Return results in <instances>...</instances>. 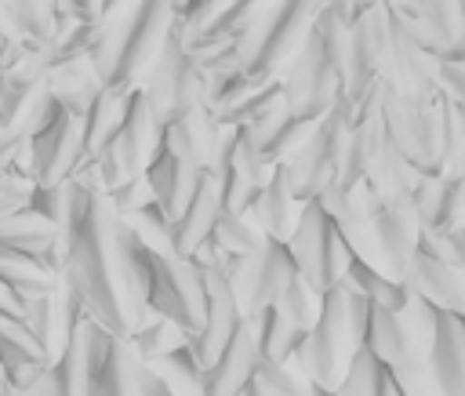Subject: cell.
Returning a JSON list of instances; mask_svg holds the SVG:
<instances>
[{
    "mask_svg": "<svg viewBox=\"0 0 465 396\" xmlns=\"http://www.w3.org/2000/svg\"><path fill=\"white\" fill-rule=\"evenodd\" d=\"M116 222L109 196L87 189L84 182H69V222H65V280L109 331L131 334L124 283H120V251H116Z\"/></svg>",
    "mask_w": 465,
    "mask_h": 396,
    "instance_id": "1",
    "label": "cell"
},
{
    "mask_svg": "<svg viewBox=\"0 0 465 396\" xmlns=\"http://www.w3.org/2000/svg\"><path fill=\"white\" fill-rule=\"evenodd\" d=\"M371 316H374V302L349 276L327 291L320 320L312 323L302 349L294 352L302 371L316 381L320 392H338L352 352L371 334Z\"/></svg>",
    "mask_w": 465,
    "mask_h": 396,
    "instance_id": "2",
    "label": "cell"
},
{
    "mask_svg": "<svg viewBox=\"0 0 465 396\" xmlns=\"http://www.w3.org/2000/svg\"><path fill=\"white\" fill-rule=\"evenodd\" d=\"M349 25L327 7L312 18V29L298 54L280 69L283 102L302 120H320L341 94V54Z\"/></svg>",
    "mask_w": 465,
    "mask_h": 396,
    "instance_id": "3",
    "label": "cell"
},
{
    "mask_svg": "<svg viewBox=\"0 0 465 396\" xmlns=\"http://www.w3.org/2000/svg\"><path fill=\"white\" fill-rule=\"evenodd\" d=\"M309 0H272L258 22L236 40V58L247 76H280V69L298 54L312 29Z\"/></svg>",
    "mask_w": 465,
    "mask_h": 396,
    "instance_id": "4",
    "label": "cell"
},
{
    "mask_svg": "<svg viewBox=\"0 0 465 396\" xmlns=\"http://www.w3.org/2000/svg\"><path fill=\"white\" fill-rule=\"evenodd\" d=\"M138 87L145 91V98H149V105L163 127L182 120L203 98V73L196 69L193 54H189V36H185L182 15H174V25L163 40V51L156 54L153 69L145 73V80Z\"/></svg>",
    "mask_w": 465,
    "mask_h": 396,
    "instance_id": "5",
    "label": "cell"
},
{
    "mask_svg": "<svg viewBox=\"0 0 465 396\" xmlns=\"http://www.w3.org/2000/svg\"><path fill=\"white\" fill-rule=\"evenodd\" d=\"M349 127H352V98L338 94V102L312 124L305 142L287 156V171L302 200H316L320 189L338 178V160H341Z\"/></svg>",
    "mask_w": 465,
    "mask_h": 396,
    "instance_id": "6",
    "label": "cell"
},
{
    "mask_svg": "<svg viewBox=\"0 0 465 396\" xmlns=\"http://www.w3.org/2000/svg\"><path fill=\"white\" fill-rule=\"evenodd\" d=\"M287 247H291V254H294V262H298V272H302L312 287H320L323 294H327L338 280H345L349 262L356 258L352 247L345 243V236L338 233L334 218L323 211L320 200H305V211H302V218H298L294 236L287 240Z\"/></svg>",
    "mask_w": 465,
    "mask_h": 396,
    "instance_id": "7",
    "label": "cell"
},
{
    "mask_svg": "<svg viewBox=\"0 0 465 396\" xmlns=\"http://www.w3.org/2000/svg\"><path fill=\"white\" fill-rule=\"evenodd\" d=\"M222 265L232 280V291H236V302H240V312L243 320L251 316H262L280 294L283 287L291 283V276L298 272V262L291 254V247L276 236H265L262 247H254L251 254H222Z\"/></svg>",
    "mask_w": 465,
    "mask_h": 396,
    "instance_id": "8",
    "label": "cell"
},
{
    "mask_svg": "<svg viewBox=\"0 0 465 396\" xmlns=\"http://www.w3.org/2000/svg\"><path fill=\"white\" fill-rule=\"evenodd\" d=\"M149 305L189 331V338L203 327L207 312V280L203 265L185 254H156L153 251V283Z\"/></svg>",
    "mask_w": 465,
    "mask_h": 396,
    "instance_id": "9",
    "label": "cell"
},
{
    "mask_svg": "<svg viewBox=\"0 0 465 396\" xmlns=\"http://www.w3.org/2000/svg\"><path fill=\"white\" fill-rule=\"evenodd\" d=\"M385 124L400 153L425 174L443 171V116L436 102H414L385 91Z\"/></svg>",
    "mask_w": 465,
    "mask_h": 396,
    "instance_id": "10",
    "label": "cell"
},
{
    "mask_svg": "<svg viewBox=\"0 0 465 396\" xmlns=\"http://www.w3.org/2000/svg\"><path fill=\"white\" fill-rule=\"evenodd\" d=\"M29 145H33V178L40 185H65L76 178L84 160H91L84 120L62 105L44 127L29 134Z\"/></svg>",
    "mask_w": 465,
    "mask_h": 396,
    "instance_id": "11",
    "label": "cell"
},
{
    "mask_svg": "<svg viewBox=\"0 0 465 396\" xmlns=\"http://www.w3.org/2000/svg\"><path fill=\"white\" fill-rule=\"evenodd\" d=\"M389 33H392V11L385 4L367 7L345 36V54H341V94L345 98H363V91L378 80L381 73V58L389 47Z\"/></svg>",
    "mask_w": 465,
    "mask_h": 396,
    "instance_id": "12",
    "label": "cell"
},
{
    "mask_svg": "<svg viewBox=\"0 0 465 396\" xmlns=\"http://www.w3.org/2000/svg\"><path fill=\"white\" fill-rule=\"evenodd\" d=\"M389 91L407 94L414 102H436L440 98V58L432 51H425L407 29L403 22L392 15V33H389V47L381 58V73Z\"/></svg>",
    "mask_w": 465,
    "mask_h": 396,
    "instance_id": "13",
    "label": "cell"
},
{
    "mask_svg": "<svg viewBox=\"0 0 465 396\" xmlns=\"http://www.w3.org/2000/svg\"><path fill=\"white\" fill-rule=\"evenodd\" d=\"M174 25V7L171 0H138L134 4V18L120 51V65H116V87H138L145 80V73L153 69L156 54L163 51V40Z\"/></svg>",
    "mask_w": 465,
    "mask_h": 396,
    "instance_id": "14",
    "label": "cell"
},
{
    "mask_svg": "<svg viewBox=\"0 0 465 396\" xmlns=\"http://www.w3.org/2000/svg\"><path fill=\"white\" fill-rule=\"evenodd\" d=\"M203 280H207V312H203V327L189 338V345H193L200 367H211L218 360V352L225 349V342L243 323V312H240L232 280H229V272H225L222 262L203 265Z\"/></svg>",
    "mask_w": 465,
    "mask_h": 396,
    "instance_id": "15",
    "label": "cell"
},
{
    "mask_svg": "<svg viewBox=\"0 0 465 396\" xmlns=\"http://www.w3.org/2000/svg\"><path fill=\"white\" fill-rule=\"evenodd\" d=\"M84 312H87V305L80 302V294L69 287V280H65V272H62V283H54V287L44 291V294L25 298L22 320H25L29 331L40 338V345L47 349V356L58 360L62 349H65V342H69V334H73V327H76V320H80Z\"/></svg>",
    "mask_w": 465,
    "mask_h": 396,
    "instance_id": "16",
    "label": "cell"
},
{
    "mask_svg": "<svg viewBox=\"0 0 465 396\" xmlns=\"http://www.w3.org/2000/svg\"><path fill=\"white\" fill-rule=\"evenodd\" d=\"M0 247L29 254V258H36L58 272L65 265V229L33 207H18L11 214H0Z\"/></svg>",
    "mask_w": 465,
    "mask_h": 396,
    "instance_id": "17",
    "label": "cell"
},
{
    "mask_svg": "<svg viewBox=\"0 0 465 396\" xmlns=\"http://www.w3.org/2000/svg\"><path fill=\"white\" fill-rule=\"evenodd\" d=\"M258 360H262L258 327L254 320H243L236 334L225 342V349L218 352V360L203 367V396H243L247 381L258 371Z\"/></svg>",
    "mask_w": 465,
    "mask_h": 396,
    "instance_id": "18",
    "label": "cell"
},
{
    "mask_svg": "<svg viewBox=\"0 0 465 396\" xmlns=\"http://www.w3.org/2000/svg\"><path fill=\"white\" fill-rule=\"evenodd\" d=\"M400 22L436 58H465L461 0H421V7L414 15H407V18H400Z\"/></svg>",
    "mask_w": 465,
    "mask_h": 396,
    "instance_id": "19",
    "label": "cell"
},
{
    "mask_svg": "<svg viewBox=\"0 0 465 396\" xmlns=\"http://www.w3.org/2000/svg\"><path fill=\"white\" fill-rule=\"evenodd\" d=\"M425 171H418L403 153L400 145L392 142V134H385V142L378 145V153L371 156L367 163V185L378 193L381 203L389 207H400V211H418L414 207V196H418V185H421Z\"/></svg>",
    "mask_w": 465,
    "mask_h": 396,
    "instance_id": "20",
    "label": "cell"
},
{
    "mask_svg": "<svg viewBox=\"0 0 465 396\" xmlns=\"http://www.w3.org/2000/svg\"><path fill=\"white\" fill-rule=\"evenodd\" d=\"M163 131H167V127L156 120V113H153L145 91L134 87V91H131L127 120H124V127L116 131V138H109V142L116 145V153H120L127 174H142V171L149 167V160L156 156V149H160V142H163Z\"/></svg>",
    "mask_w": 465,
    "mask_h": 396,
    "instance_id": "21",
    "label": "cell"
},
{
    "mask_svg": "<svg viewBox=\"0 0 465 396\" xmlns=\"http://www.w3.org/2000/svg\"><path fill=\"white\" fill-rule=\"evenodd\" d=\"M312 124L316 120H302L283 98H276L269 109H262L251 124H243V131H247V138L258 145V153L269 160V163H280V160H287L302 142H305V134L312 131Z\"/></svg>",
    "mask_w": 465,
    "mask_h": 396,
    "instance_id": "22",
    "label": "cell"
},
{
    "mask_svg": "<svg viewBox=\"0 0 465 396\" xmlns=\"http://www.w3.org/2000/svg\"><path fill=\"white\" fill-rule=\"evenodd\" d=\"M145 174H149V182H153L156 200L167 207L171 222L185 211V203L193 200V193H196L200 182H203V167H196V163H189L185 156H178L167 138L160 142V149H156V156L149 160Z\"/></svg>",
    "mask_w": 465,
    "mask_h": 396,
    "instance_id": "23",
    "label": "cell"
},
{
    "mask_svg": "<svg viewBox=\"0 0 465 396\" xmlns=\"http://www.w3.org/2000/svg\"><path fill=\"white\" fill-rule=\"evenodd\" d=\"M302 211H305V200L294 193V182H291L287 160L272 163V174H269V182H265L262 196H258V200H254V207H251L254 222H258L269 236H276V240H283V243H287V240L294 236V229H298Z\"/></svg>",
    "mask_w": 465,
    "mask_h": 396,
    "instance_id": "24",
    "label": "cell"
},
{
    "mask_svg": "<svg viewBox=\"0 0 465 396\" xmlns=\"http://www.w3.org/2000/svg\"><path fill=\"white\" fill-rule=\"evenodd\" d=\"M225 203H222V185L211 171H203V182L200 189L193 193V200L185 203V211L171 222L174 225V254H185L193 258L200 243H207L214 236V225L222 218Z\"/></svg>",
    "mask_w": 465,
    "mask_h": 396,
    "instance_id": "25",
    "label": "cell"
},
{
    "mask_svg": "<svg viewBox=\"0 0 465 396\" xmlns=\"http://www.w3.org/2000/svg\"><path fill=\"white\" fill-rule=\"evenodd\" d=\"M222 134H225V124L203 102H196L182 120H174L163 131V138L171 142V149L178 156H185L189 163L203 167V171H211V163L218 156V145H222Z\"/></svg>",
    "mask_w": 465,
    "mask_h": 396,
    "instance_id": "26",
    "label": "cell"
},
{
    "mask_svg": "<svg viewBox=\"0 0 465 396\" xmlns=\"http://www.w3.org/2000/svg\"><path fill=\"white\" fill-rule=\"evenodd\" d=\"M0 360H4V371H7V381L11 389L22 396L25 385L51 363L47 349L40 345V338L29 331L25 320L18 316H0Z\"/></svg>",
    "mask_w": 465,
    "mask_h": 396,
    "instance_id": "27",
    "label": "cell"
},
{
    "mask_svg": "<svg viewBox=\"0 0 465 396\" xmlns=\"http://www.w3.org/2000/svg\"><path fill=\"white\" fill-rule=\"evenodd\" d=\"M109 84L102 80L98 65L91 62V54H80V58H69V62H58L51 73H47V91L58 98L62 109H69L73 116H87L91 105L98 102V94L105 91Z\"/></svg>",
    "mask_w": 465,
    "mask_h": 396,
    "instance_id": "28",
    "label": "cell"
},
{
    "mask_svg": "<svg viewBox=\"0 0 465 396\" xmlns=\"http://www.w3.org/2000/svg\"><path fill=\"white\" fill-rule=\"evenodd\" d=\"M429 367L440 385V396H465V316L447 309L440 312Z\"/></svg>",
    "mask_w": 465,
    "mask_h": 396,
    "instance_id": "29",
    "label": "cell"
},
{
    "mask_svg": "<svg viewBox=\"0 0 465 396\" xmlns=\"http://www.w3.org/2000/svg\"><path fill=\"white\" fill-rule=\"evenodd\" d=\"M407 287L425 294L436 309L465 316V269L461 265H450V262H440V258L418 251L411 276H407Z\"/></svg>",
    "mask_w": 465,
    "mask_h": 396,
    "instance_id": "30",
    "label": "cell"
},
{
    "mask_svg": "<svg viewBox=\"0 0 465 396\" xmlns=\"http://www.w3.org/2000/svg\"><path fill=\"white\" fill-rule=\"evenodd\" d=\"M272 0H214L200 18L185 22L189 44L196 40H240Z\"/></svg>",
    "mask_w": 465,
    "mask_h": 396,
    "instance_id": "31",
    "label": "cell"
},
{
    "mask_svg": "<svg viewBox=\"0 0 465 396\" xmlns=\"http://www.w3.org/2000/svg\"><path fill=\"white\" fill-rule=\"evenodd\" d=\"M276 98H283V80L280 76H243L211 113L229 127H243L262 109H269Z\"/></svg>",
    "mask_w": 465,
    "mask_h": 396,
    "instance_id": "32",
    "label": "cell"
},
{
    "mask_svg": "<svg viewBox=\"0 0 465 396\" xmlns=\"http://www.w3.org/2000/svg\"><path fill=\"white\" fill-rule=\"evenodd\" d=\"M338 396H403V389H400L392 367L363 342L352 352L349 367H345V378L338 385Z\"/></svg>",
    "mask_w": 465,
    "mask_h": 396,
    "instance_id": "33",
    "label": "cell"
},
{
    "mask_svg": "<svg viewBox=\"0 0 465 396\" xmlns=\"http://www.w3.org/2000/svg\"><path fill=\"white\" fill-rule=\"evenodd\" d=\"M421 225H447V222H465V178H443V174H425L414 196Z\"/></svg>",
    "mask_w": 465,
    "mask_h": 396,
    "instance_id": "34",
    "label": "cell"
},
{
    "mask_svg": "<svg viewBox=\"0 0 465 396\" xmlns=\"http://www.w3.org/2000/svg\"><path fill=\"white\" fill-rule=\"evenodd\" d=\"M312 392H320V389H316V381L302 371L298 356H291V360H283V363L262 356L254 378H251L247 389H243V396H312Z\"/></svg>",
    "mask_w": 465,
    "mask_h": 396,
    "instance_id": "35",
    "label": "cell"
},
{
    "mask_svg": "<svg viewBox=\"0 0 465 396\" xmlns=\"http://www.w3.org/2000/svg\"><path fill=\"white\" fill-rule=\"evenodd\" d=\"M91 316L94 312H84L62 349L54 363L58 378H62V396H91V371H87V349H91Z\"/></svg>",
    "mask_w": 465,
    "mask_h": 396,
    "instance_id": "36",
    "label": "cell"
},
{
    "mask_svg": "<svg viewBox=\"0 0 465 396\" xmlns=\"http://www.w3.org/2000/svg\"><path fill=\"white\" fill-rule=\"evenodd\" d=\"M131 91L134 87H116L109 84L98 102L91 105V113L84 116V131H87V153L94 156L109 138H116V131L124 127L127 120V109H131Z\"/></svg>",
    "mask_w": 465,
    "mask_h": 396,
    "instance_id": "37",
    "label": "cell"
},
{
    "mask_svg": "<svg viewBox=\"0 0 465 396\" xmlns=\"http://www.w3.org/2000/svg\"><path fill=\"white\" fill-rule=\"evenodd\" d=\"M0 280L11 283L18 294L33 298V294H44L54 283H62V272L58 269H47L44 262H36L29 254H18V251L0 247Z\"/></svg>",
    "mask_w": 465,
    "mask_h": 396,
    "instance_id": "38",
    "label": "cell"
},
{
    "mask_svg": "<svg viewBox=\"0 0 465 396\" xmlns=\"http://www.w3.org/2000/svg\"><path fill=\"white\" fill-rule=\"evenodd\" d=\"M254 320V327H258V342H262V356H269V360H291L298 349H302V342H305V334L309 331H302L298 323H291L276 305H269L262 316H251Z\"/></svg>",
    "mask_w": 465,
    "mask_h": 396,
    "instance_id": "39",
    "label": "cell"
},
{
    "mask_svg": "<svg viewBox=\"0 0 465 396\" xmlns=\"http://www.w3.org/2000/svg\"><path fill=\"white\" fill-rule=\"evenodd\" d=\"M374 305H385V309H403L407 305V298H411V287L403 283V280H396V276H389V272H381L378 265H371V262H363V258H352L349 262V272H345Z\"/></svg>",
    "mask_w": 465,
    "mask_h": 396,
    "instance_id": "40",
    "label": "cell"
},
{
    "mask_svg": "<svg viewBox=\"0 0 465 396\" xmlns=\"http://www.w3.org/2000/svg\"><path fill=\"white\" fill-rule=\"evenodd\" d=\"M149 363L160 371V378L167 381L171 396H203V367H200V360H196L189 342L171 349L160 360H149Z\"/></svg>",
    "mask_w": 465,
    "mask_h": 396,
    "instance_id": "41",
    "label": "cell"
},
{
    "mask_svg": "<svg viewBox=\"0 0 465 396\" xmlns=\"http://www.w3.org/2000/svg\"><path fill=\"white\" fill-rule=\"evenodd\" d=\"M443 116V178H465V105L440 91L436 98Z\"/></svg>",
    "mask_w": 465,
    "mask_h": 396,
    "instance_id": "42",
    "label": "cell"
},
{
    "mask_svg": "<svg viewBox=\"0 0 465 396\" xmlns=\"http://www.w3.org/2000/svg\"><path fill=\"white\" fill-rule=\"evenodd\" d=\"M323 298H327V294H323L320 287H312L302 272H294L291 283L283 287V294H280L272 305H276L291 323H298L302 331H312V323H316L320 312H323Z\"/></svg>",
    "mask_w": 465,
    "mask_h": 396,
    "instance_id": "43",
    "label": "cell"
},
{
    "mask_svg": "<svg viewBox=\"0 0 465 396\" xmlns=\"http://www.w3.org/2000/svg\"><path fill=\"white\" fill-rule=\"evenodd\" d=\"M138 236H142V243L149 247V251H156V254H174V225H171V214H167V207L160 203V200H149L145 207H138V211H131V214H120Z\"/></svg>",
    "mask_w": 465,
    "mask_h": 396,
    "instance_id": "44",
    "label": "cell"
},
{
    "mask_svg": "<svg viewBox=\"0 0 465 396\" xmlns=\"http://www.w3.org/2000/svg\"><path fill=\"white\" fill-rule=\"evenodd\" d=\"M265 229L254 222V214L247 211V214H232V211H222V218H218V225H214V243H218V251L222 254H251L254 247H262L265 243Z\"/></svg>",
    "mask_w": 465,
    "mask_h": 396,
    "instance_id": "45",
    "label": "cell"
},
{
    "mask_svg": "<svg viewBox=\"0 0 465 396\" xmlns=\"http://www.w3.org/2000/svg\"><path fill=\"white\" fill-rule=\"evenodd\" d=\"M127 338L138 345V352H142L145 360H160V356H167L171 349L185 345V342H189V331H185L182 323H174L171 316L153 312V316H149L142 327H134Z\"/></svg>",
    "mask_w": 465,
    "mask_h": 396,
    "instance_id": "46",
    "label": "cell"
},
{
    "mask_svg": "<svg viewBox=\"0 0 465 396\" xmlns=\"http://www.w3.org/2000/svg\"><path fill=\"white\" fill-rule=\"evenodd\" d=\"M58 11L51 0H11V29L22 40L33 44H47L58 29Z\"/></svg>",
    "mask_w": 465,
    "mask_h": 396,
    "instance_id": "47",
    "label": "cell"
},
{
    "mask_svg": "<svg viewBox=\"0 0 465 396\" xmlns=\"http://www.w3.org/2000/svg\"><path fill=\"white\" fill-rule=\"evenodd\" d=\"M418 251L461 265L465 269V222H447V225H421L418 236Z\"/></svg>",
    "mask_w": 465,
    "mask_h": 396,
    "instance_id": "48",
    "label": "cell"
},
{
    "mask_svg": "<svg viewBox=\"0 0 465 396\" xmlns=\"http://www.w3.org/2000/svg\"><path fill=\"white\" fill-rule=\"evenodd\" d=\"M105 196H109V203H113V211H116V214H131V211L145 207L149 200H156L153 182H149V174H145V171H142V174H131V178H124V182H116Z\"/></svg>",
    "mask_w": 465,
    "mask_h": 396,
    "instance_id": "49",
    "label": "cell"
},
{
    "mask_svg": "<svg viewBox=\"0 0 465 396\" xmlns=\"http://www.w3.org/2000/svg\"><path fill=\"white\" fill-rule=\"evenodd\" d=\"M29 207L65 229V222H69V182H65V185H40V182H36Z\"/></svg>",
    "mask_w": 465,
    "mask_h": 396,
    "instance_id": "50",
    "label": "cell"
},
{
    "mask_svg": "<svg viewBox=\"0 0 465 396\" xmlns=\"http://www.w3.org/2000/svg\"><path fill=\"white\" fill-rule=\"evenodd\" d=\"M33 189H36V178H25V174H15V171L0 167V214L29 207Z\"/></svg>",
    "mask_w": 465,
    "mask_h": 396,
    "instance_id": "51",
    "label": "cell"
},
{
    "mask_svg": "<svg viewBox=\"0 0 465 396\" xmlns=\"http://www.w3.org/2000/svg\"><path fill=\"white\" fill-rule=\"evenodd\" d=\"M189 54H193L196 69L207 73L225 62H236V40H196V44H189Z\"/></svg>",
    "mask_w": 465,
    "mask_h": 396,
    "instance_id": "52",
    "label": "cell"
},
{
    "mask_svg": "<svg viewBox=\"0 0 465 396\" xmlns=\"http://www.w3.org/2000/svg\"><path fill=\"white\" fill-rule=\"evenodd\" d=\"M440 91L465 105V58H440Z\"/></svg>",
    "mask_w": 465,
    "mask_h": 396,
    "instance_id": "53",
    "label": "cell"
},
{
    "mask_svg": "<svg viewBox=\"0 0 465 396\" xmlns=\"http://www.w3.org/2000/svg\"><path fill=\"white\" fill-rule=\"evenodd\" d=\"M22 396H62V378H58V371H54V363H47L29 385H25V392Z\"/></svg>",
    "mask_w": 465,
    "mask_h": 396,
    "instance_id": "54",
    "label": "cell"
},
{
    "mask_svg": "<svg viewBox=\"0 0 465 396\" xmlns=\"http://www.w3.org/2000/svg\"><path fill=\"white\" fill-rule=\"evenodd\" d=\"M22 312H25V294H18L11 283L0 280V316H18L22 320Z\"/></svg>",
    "mask_w": 465,
    "mask_h": 396,
    "instance_id": "55",
    "label": "cell"
},
{
    "mask_svg": "<svg viewBox=\"0 0 465 396\" xmlns=\"http://www.w3.org/2000/svg\"><path fill=\"white\" fill-rule=\"evenodd\" d=\"M58 15L69 18H94V0H51Z\"/></svg>",
    "mask_w": 465,
    "mask_h": 396,
    "instance_id": "56",
    "label": "cell"
},
{
    "mask_svg": "<svg viewBox=\"0 0 465 396\" xmlns=\"http://www.w3.org/2000/svg\"><path fill=\"white\" fill-rule=\"evenodd\" d=\"M11 381H7V371H4V360H0V396H11Z\"/></svg>",
    "mask_w": 465,
    "mask_h": 396,
    "instance_id": "57",
    "label": "cell"
},
{
    "mask_svg": "<svg viewBox=\"0 0 465 396\" xmlns=\"http://www.w3.org/2000/svg\"><path fill=\"white\" fill-rule=\"evenodd\" d=\"M309 4H312V11H316V15H320V11H327V7H331V4H334V0H309Z\"/></svg>",
    "mask_w": 465,
    "mask_h": 396,
    "instance_id": "58",
    "label": "cell"
},
{
    "mask_svg": "<svg viewBox=\"0 0 465 396\" xmlns=\"http://www.w3.org/2000/svg\"><path fill=\"white\" fill-rule=\"evenodd\" d=\"M0 124H4V98H0Z\"/></svg>",
    "mask_w": 465,
    "mask_h": 396,
    "instance_id": "59",
    "label": "cell"
},
{
    "mask_svg": "<svg viewBox=\"0 0 465 396\" xmlns=\"http://www.w3.org/2000/svg\"><path fill=\"white\" fill-rule=\"evenodd\" d=\"M461 18H465V0H461Z\"/></svg>",
    "mask_w": 465,
    "mask_h": 396,
    "instance_id": "60",
    "label": "cell"
}]
</instances>
